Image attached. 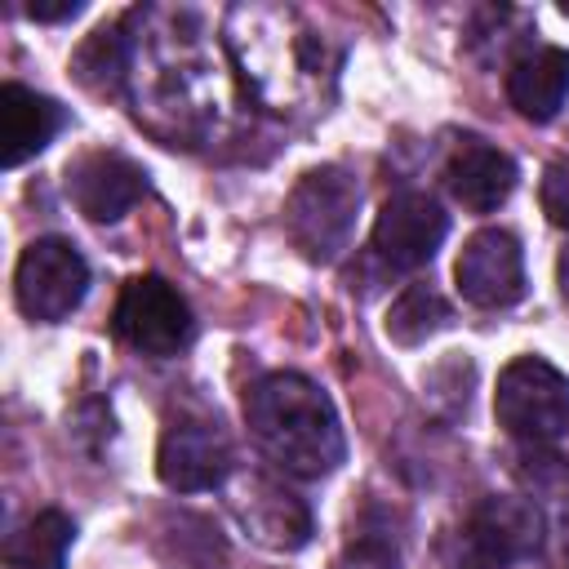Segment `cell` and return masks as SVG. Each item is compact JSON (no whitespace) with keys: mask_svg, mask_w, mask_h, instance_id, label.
<instances>
[{"mask_svg":"<svg viewBox=\"0 0 569 569\" xmlns=\"http://www.w3.org/2000/svg\"><path fill=\"white\" fill-rule=\"evenodd\" d=\"M84 4L80 0H31L27 4V18L36 22H62V18H76Z\"/></svg>","mask_w":569,"mask_h":569,"instance_id":"44dd1931","label":"cell"},{"mask_svg":"<svg viewBox=\"0 0 569 569\" xmlns=\"http://www.w3.org/2000/svg\"><path fill=\"white\" fill-rule=\"evenodd\" d=\"M71 71L89 93L116 98L133 76V40L120 27H98L93 36L80 40V49L71 58Z\"/></svg>","mask_w":569,"mask_h":569,"instance_id":"e0dca14e","label":"cell"},{"mask_svg":"<svg viewBox=\"0 0 569 569\" xmlns=\"http://www.w3.org/2000/svg\"><path fill=\"white\" fill-rule=\"evenodd\" d=\"M13 293L27 320H67L89 293V262L62 236H40L22 249L13 271Z\"/></svg>","mask_w":569,"mask_h":569,"instance_id":"8992f818","label":"cell"},{"mask_svg":"<svg viewBox=\"0 0 569 569\" xmlns=\"http://www.w3.org/2000/svg\"><path fill=\"white\" fill-rule=\"evenodd\" d=\"M538 538H542V516L533 502H525L516 493H489L462 520L458 560L467 569H507V565L533 556Z\"/></svg>","mask_w":569,"mask_h":569,"instance_id":"ba28073f","label":"cell"},{"mask_svg":"<svg viewBox=\"0 0 569 569\" xmlns=\"http://www.w3.org/2000/svg\"><path fill=\"white\" fill-rule=\"evenodd\" d=\"M445 182L453 191V200L471 213H493L498 204L511 200L516 182H520V169L507 151L489 147L485 138H462L445 164Z\"/></svg>","mask_w":569,"mask_h":569,"instance_id":"5bb4252c","label":"cell"},{"mask_svg":"<svg viewBox=\"0 0 569 569\" xmlns=\"http://www.w3.org/2000/svg\"><path fill=\"white\" fill-rule=\"evenodd\" d=\"M227 44L240 62L244 89L271 111H320L342 67V53L302 27L293 9L236 4L227 13Z\"/></svg>","mask_w":569,"mask_h":569,"instance_id":"6da1fadb","label":"cell"},{"mask_svg":"<svg viewBox=\"0 0 569 569\" xmlns=\"http://www.w3.org/2000/svg\"><path fill=\"white\" fill-rule=\"evenodd\" d=\"M445 236H449V213L422 191H400L373 218L369 249L391 271H418L436 258Z\"/></svg>","mask_w":569,"mask_h":569,"instance_id":"9c48e42d","label":"cell"},{"mask_svg":"<svg viewBox=\"0 0 569 569\" xmlns=\"http://www.w3.org/2000/svg\"><path fill=\"white\" fill-rule=\"evenodd\" d=\"M156 471L169 489L178 493H204L227 485L231 476V445L218 431V422L204 418H178L164 427L160 436V453H156Z\"/></svg>","mask_w":569,"mask_h":569,"instance_id":"8fae6325","label":"cell"},{"mask_svg":"<svg viewBox=\"0 0 569 569\" xmlns=\"http://www.w3.org/2000/svg\"><path fill=\"white\" fill-rule=\"evenodd\" d=\"M111 329L133 351L164 360V356H178L191 342L196 320H191L187 298L164 276H133L116 298Z\"/></svg>","mask_w":569,"mask_h":569,"instance_id":"52a82bcc","label":"cell"},{"mask_svg":"<svg viewBox=\"0 0 569 569\" xmlns=\"http://www.w3.org/2000/svg\"><path fill=\"white\" fill-rule=\"evenodd\" d=\"M493 413L516 440L547 445L569 431V378L542 356H516L498 373Z\"/></svg>","mask_w":569,"mask_h":569,"instance_id":"5b68a950","label":"cell"},{"mask_svg":"<svg viewBox=\"0 0 569 569\" xmlns=\"http://www.w3.org/2000/svg\"><path fill=\"white\" fill-rule=\"evenodd\" d=\"M507 98L525 120L533 124L551 120L569 98V49L542 44L520 53L507 71Z\"/></svg>","mask_w":569,"mask_h":569,"instance_id":"2e32d148","label":"cell"},{"mask_svg":"<svg viewBox=\"0 0 569 569\" xmlns=\"http://www.w3.org/2000/svg\"><path fill=\"white\" fill-rule=\"evenodd\" d=\"M71 538H76V525H71L67 511H58V507L36 511L18 533H9L4 565L9 569H62L67 551H71Z\"/></svg>","mask_w":569,"mask_h":569,"instance_id":"ac0fdd59","label":"cell"},{"mask_svg":"<svg viewBox=\"0 0 569 569\" xmlns=\"http://www.w3.org/2000/svg\"><path fill=\"white\" fill-rule=\"evenodd\" d=\"M360 213V182L338 169L320 164L298 178V187L284 200V236L307 262H333L356 231Z\"/></svg>","mask_w":569,"mask_h":569,"instance_id":"277c9868","label":"cell"},{"mask_svg":"<svg viewBox=\"0 0 569 569\" xmlns=\"http://www.w3.org/2000/svg\"><path fill=\"white\" fill-rule=\"evenodd\" d=\"M453 284H458L462 302L485 307V311H502V307L520 302L525 298L520 240L502 227H485V231L467 236V244L453 262Z\"/></svg>","mask_w":569,"mask_h":569,"instance_id":"30bf717a","label":"cell"},{"mask_svg":"<svg viewBox=\"0 0 569 569\" xmlns=\"http://www.w3.org/2000/svg\"><path fill=\"white\" fill-rule=\"evenodd\" d=\"M62 120H67V111L53 98L9 80L0 89V164L18 169L36 151H44L53 142V133L62 129Z\"/></svg>","mask_w":569,"mask_h":569,"instance_id":"9a60e30c","label":"cell"},{"mask_svg":"<svg viewBox=\"0 0 569 569\" xmlns=\"http://www.w3.org/2000/svg\"><path fill=\"white\" fill-rule=\"evenodd\" d=\"M133 102L138 120L164 142H196L218 116V67L200 36H164L147 49L133 44Z\"/></svg>","mask_w":569,"mask_h":569,"instance_id":"3957f363","label":"cell"},{"mask_svg":"<svg viewBox=\"0 0 569 569\" xmlns=\"http://www.w3.org/2000/svg\"><path fill=\"white\" fill-rule=\"evenodd\" d=\"M542 209L556 227L569 231V164H551L542 178Z\"/></svg>","mask_w":569,"mask_h":569,"instance_id":"ffe728a7","label":"cell"},{"mask_svg":"<svg viewBox=\"0 0 569 569\" xmlns=\"http://www.w3.org/2000/svg\"><path fill=\"white\" fill-rule=\"evenodd\" d=\"M244 422L258 449L289 476L320 480L347 458V436L333 400L293 369L267 373L244 391Z\"/></svg>","mask_w":569,"mask_h":569,"instance_id":"7a4b0ae2","label":"cell"},{"mask_svg":"<svg viewBox=\"0 0 569 569\" xmlns=\"http://www.w3.org/2000/svg\"><path fill=\"white\" fill-rule=\"evenodd\" d=\"M231 511L249 529L253 542L271 551H298L311 538V511L298 493H289L271 476H244L231 493Z\"/></svg>","mask_w":569,"mask_h":569,"instance_id":"4fadbf2b","label":"cell"},{"mask_svg":"<svg viewBox=\"0 0 569 569\" xmlns=\"http://www.w3.org/2000/svg\"><path fill=\"white\" fill-rule=\"evenodd\" d=\"M147 191V173L120 151H84L67 164V200L89 222L124 218Z\"/></svg>","mask_w":569,"mask_h":569,"instance_id":"7c38bea8","label":"cell"},{"mask_svg":"<svg viewBox=\"0 0 569 569\" xmlns=\"http://www.w3.org/2000/svg\"><path fill=\"white\" fill-rule=\"evenodd\" d=\"M453 320L449 302L431 289V284H409L391 307H387V338L396 347H422L427 338H436L445 325Z\"/></svg>","mask_w":569,"mask_h":569,"instance_id":"d6986e66","label":"cell"},{"mask_svg":"<svg viewBox=\"0 0 569 569\" xmlns=\"http://www.w3.org/2000/svg\"><path fill=\"white\" fill-rule=\"evenodd\" d=\"M556 280H560V298L569 302V249H565L560 262H556Z\"/></svg>","mask_w":569,"mask_h":569,"instance_id":"7402d4cb","label":"cell"}]
</instances>
